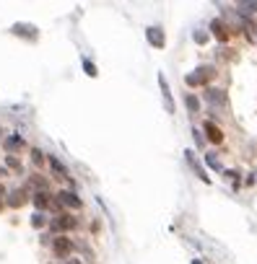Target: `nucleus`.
Masks as SVG:
<instances>
[{"instance_id":"14","label":"nucleus","mask_w":257,"mask_h":264,"mask_svg":"<svg viewBox=\"0 0 257 264\" xmlns=\"http://www.w3.org/2000/svg\"><path fill=\"white\" fill-rule=\"evenodd\" d=\"M187 109H190V111H192V114H195V111H198V109H200V101H198V99H195V96H187Z\"/></svg>"},{"instance_id":"10","label":"nucleus","mask_w":257,"mask_h":264,"mask_svg":"<svg viewBox=\"0 0 257 264\" xmlns=\"http://www.w3.org/2000/svg\"><path fill=\"white\" fill-rule=\"evenodd\" d=\"M34 205L39 207V210H47V207L52 205L50 194H47V192H36V194H34Z\"/></svg>"},{"instance_id":"21","label":"nucleus","mask_w":257,"mask_h":264,"mask_svg":"<svg viewBox=\"0 0 257 264\" xmlns=\"http://www.w3.org/2000/svg\"><path fill=\"white\" fill-rule=\"evenodd\" d=\"M3 194H5V189H3V184H0V197H3Z\"/></svg>"},{"instance_id":"12","label":"nucleus","mask_w":257,"mask_h":264,"mask_svg":"<svg viewBox=\"0 0 257 264\" xmlns=\"http://www.w3.org/2000/svg\"><path fill=\"white\" fill-rule=\"evenodd\" d=\"M158 83H161V91H164V101H166V109H174V104H171V93H169V86H166L164 75H158Z\"/></svg>"},{"instance_id":"4","label":"nucleus","mask_w":257,"mask_h":264,"mask_svg":"<svg viewBox=\"0 0 257 264\" xmlns=\"http://www.w3.org/2000/svg\"><path fill=\"white\" fill-rule=\"evenodd\" d=\"M146 36H148V42L154 44V47H158V49H164V44H166V36H164V31L158 26H151L148 31H146Z\"/></svg>"},{"instance_id":"15","label":"nucleus","mask_w":257,"mask_h":264,"mask_svg":"<svg viewBox=\"0 0 257 264\" xmlns=\"http://www.w3.org/2000/svg\"><path fill=\"white\" fill-rule=\"evenodd\" d=\"M5 163H8V169H13V171H21V161H16L13 155H8V158H5Z\"/></svg>"},{"instance_id":"20","label":"nucleus","mask_w":257,"mask_h":264,"mask_svg":"<svg viewBox=\"0 0 257 264\" xmlns=\"http://www.w3.org/2000/svg\"><path fill=\"white\" fill-rule=\"evenodd\" d=\"M3 176H8V171H5L3 166H0V179H3Z\"/></svg>"},{"instance_id":"5","label":"nucleus","mask_w":257,"mask_h":264,"mask_svg":"<svg viewBox=\"0 0 257 264\" xmlns=\"http://www.w3.org/2000/svg\"><path fill=\"white\" fill-rule=\"evenodd\" d=\"M57 202H60V205H65V207H73V210H78V207L83 205V202L75 197L73 192H60V194H57Z\"/></svg>"},{"instance_id":"7","label":"nucleus","mask_w":257,"mask_h":264,"mask_svg":"<svg viewBox=\"0 0 257 264\" xmlns=\"http://www.w3.org/2000/svg\"><path fill=\"white\" fill-rule=\"evenodd\" d=\"M206 135H208L210 142H221L223 140V130L221 127H216L213 122H206Z\"/></svg>"},{"instance_id":"17","label":"nucleus","mask_w":257,"mask_h":264,"mask_svg":"<svg viewBox=\"0 0 257 264\" xmlns=\"http://www.w3.org/2000/svg\"><path fill=\"white\" fill-rule=\"evenodd\" d=\"M32 225H34V228H42V225H44V215L36 213V215H34V220H32Z\"/></svg>"},{"instance_id":"2","label":"nucleus","mask_w":257,"mask_h":264,"mask_svg":"<svg viewBox=\"0 0 257 264\" xmlns=\"http://www.w3.org/2000/svg\"><path fill=\"white\" fill-rule=\"evenodd\" d=\"M73 251V241L68 236H57L55 241H52V254L60 256V259H65V256H70Z\"/></svg>"},{"instance_id":"18","label":"nucleus","mask_w":257,"mask_h":264,"mask_svg":"<svg viewBox=\"0 0 257 264\" xmlns=\"http://www.w3.org/2000/svg\"><path fill=\"white\" fill-rule=\"evenodd\" d=\"M83 65H86V73H88V75H91V78H94V75H96V67H94L91 62H88V60H83Z\"/></svg>"},{"instance_id":"22","label":"nucleus","mask_w":257,"mask_h":264,"mask_svg":"<svg viewBox=\"0 0 257 264\" xmlns=\"http://www.w3.org/2000/svg\"><path fill=\"white\" fill-rule=\"evenodd\" d=\"M192 264H203V262H200V259H195V262H192Z\"/></svg>"},{"instance_id":"9","label":"nucleus","mask_w":257,"mask_h":264,"mask_svg":"<svg viewBox=\"0 0 257 264\" xmlns=\"http://www.w3.org/2000/svg\"><path fill=\"white\" fill-rule=\"evenodd\" d=\"M24 202H26V189H13L11 192V200H8L11 207H21Z\"/></svg>"},{"instance_id":"1","label":"nucleus","mask_w":257,"mask_h":264,"mask_svg":"<svg viewBox=\"0 0 257 264\" xmlns=\"http://www.w3.org/2000/svg\"><path fill=\"white\" fill-rule=\"evenodd\" d=\"M210 78H213V67H210V65H203V67H198L192 75H187V86H206Z\"/></svg>"},{"instance_id":"8","label":"nucleus","mask_w":257,"mask_h":264,"mask_svg":"<svg viewBox=\"0 0 257 264\" xmlns=\"http://www.w3.org/2000/svg\"><path fill=\"white\" fill-rule=\"evenodd\" d=\"M3 145H5V150H8V153H13V150H21V148H24V138H21V135H11V138L5 140Z\"/></svg>"},{"instance_id":"13","label":"nucleus","mask_w":257,"mask_h":264,"mask_svg":"<svg viewBox=\"0 0 257 264\" xmlns=\"http://www.w3.org/2000/svg\"><path fill=\"white\" fill-rule=\"evenodd\" d=\"M32 161H34V166H42L44 163V153L39 148H32Z\"/></svg>"},{"instance_id":"19","label":"nucleus","mask_w":257,"mask_h":264,"mask_svg":"<svg viewBox=\"0 0 257 264\" xmlns=\"http://www.w3.org/2000/svg\"><path fill=\"white\" fill-rule=\"evenodd\" d=\"M65 264H83V262H81V259H68Z\"/></svg>"},{"instance_id":"16","label":"nucleus","mask_w":257,"mask_h":264,"mask_svg":"<svg viewBox=\"0 0 257 264\" xmlns=\"http://www.w3.org/2000/svg\"><path fill=\"white\" fill-rule=\"evenodd\" d=\"M206 163L210 166V169H221V163L216 161V155H213V153H210V155H206Z\"/></svg>"},{"instance_id":"11","label":"nucleus","mask_w":257,"mask_h":264,"mask_svg":"<svg viewBox=\"0 0 257 264\" xmlns=\"http://www.w3.org/2000/svg\"><path fill=\"white\" fill-rule=\"evenodd\" d=\"M50 166H52V169H55V173H57L60 179H68V169H65V166L57 161L55 155H50Z\"/></svg>"},{"instance_id":"3","label":"nucleus","mask_w":257,"mask_h":264,"mask_svg":"<svg viewBox=\"0 0 257 264\" xmlns=\"http://www.w3.org/2000/svg\"><path fill=\"white\" fill-rule=\"evenodd\" d=\"M50 225H52V231L63 233V231H70V228H75V217H70V215H57V217H55V220H52Z\"/></svg>"},{"instance_id":"6","label":"nucleus","mask_w":257,"mask_h":264,"mask_svg":"<svg viewBox=\"0 0 257 264\" xmlns=\"http://www.w3.org/2000/svg\"><path fill=\"white\" fill-rule=\"evenodd\" d=\"M210 31H213V36H216L218 42H226V39H229V29H226L223 21H213V24H210Z\"/></svg>"}]
</instances>
